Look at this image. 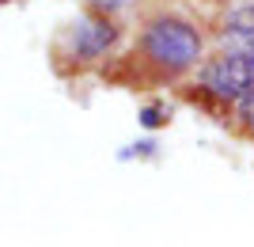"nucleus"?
I'll return each instance as SVG.
<instances>
[{
    "label": "nucleus",
    "instance_id": "2",
    "mask_svg": "<svg viewBox=\"0 0 254 247\" xmlns=\"http://www.w3.org/2000/svg\"><path fill=\"white\" fill-rule=\"evenodd\" d=\"M201 84L220 99H239L247 87H254V57L247 54H220L201 69Z\"/></svg>",
    "mask_w": 254,
    "mask_h": 247
},
{
    "label": "nucleus",
    "instance_id": "1",
    "mask_svg": "<svg viewBox=\"0 0 254 247\" xmlns=\"http://www.w3.org/2000/svg\"><path fill=\"white\" fill-rule=\"evenodd\" d=\"M144 57L163 73H186L201 57V34L186 19H152L144 31Z\"/></svg>",
    "mask_w": 254,
    "mask_h": 247
},
{
    "label": "nucleus",
    "instance_id": "7",
    "mask_svg": "<svg viewBox=\"0 0 254 247\" xmlns=\"http://www.w3.org/2000/svg\"><path fill=\"white\" fill-rule=\"evenodd\" d=\"M228 27H254V4L232 11V15H228Z\"/></svg>",
    "mask_w": 254,
    "mask_h": 247
},
{
    "label": "nucleus",
    "instance_id": "3",
    "mask_svg": "<svg viewBox=\"0 0 254 247\" xmlns=\"http://www.w3.org/2000/svg\"><path fill=\"white\" fill-rule=\"evenodd\" d=\"M118 31L110 19H80L72 27V57H80V61H95V57H103L110 46H114Z\"/></svg>",
    "mask_w": 254,
    "mask_h": 247
},
{
    "label": "nucleus",
    "instance_id": "6",
    "mask_svg": "<svg viewBox=\"0 0 254 247\" xmlns=\"http://www.w3.org/2000/svg\"><path fill=\"white\" fill-rule=\"evenodd\" d=\"M140 122H144L148 129L163 126V122H167V107H144V110H140Z\"/></svg>",
    "mask_w": 254,
    "mask_h": 247
},
{
    "label": "nucleus",
    "instance_id": "5",
    "mask_svg": "<svg viewBox=\"0 0 254 247\" xmlns=\"http://www.w3.org/2000/svg\"><path fill=\"white\" fill-rule=\"evenodd\" d=\"M235 103H239V118H243L247 126L254 129V87H247V91L235 99Z\"/></svg>",
    "mask_w": 254,
    "mask_h": 247
},
{
    "label": "nucleus",
    "instance_id": "4",
    "mask_svg": "<svg viewBox=\"0 0 254 247\" xmlns=\"http://www.w3.org/2000/svg\"><path fill=\"white\" fill-rule=\"evenodd\" d=\"M220 42H224V50H232V54L254 57V27H228Z\"/></svg>",
    "mask_w": 254,
    "mask_h": 247
}]
</instances>
